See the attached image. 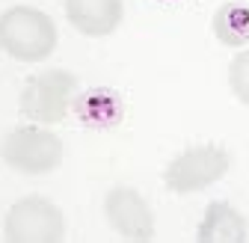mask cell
<instances>
[{"label":"cell","mask_w":249,"mask_h":243,"mask_svg":"<svg viewBox=\"0 0 249 243\" xmlns=\"http://www.w3.org/2000/svg\"><path fill=\"white\" fill-rule=\"evenodd\" d=\"M71 110H74L80 125H86L92 131H110L124 116L122 95L116 89H107V86H95V89H86V92L74 95Z\"/></svg>","instance_id":"ba28073f"},{"label":"cell","mask_w":249,"mask_h":243,"mask_svg":"<svg viewBox=\"0 0 249 243\" xmlns=\"http://www.w3.org/2000/svg\"><path fill=\"white\" fill-rule=\"evenodd\" d=\"M3 237L9 243H59L66 237V217L51 199L24 196L9 208Z\"/></svg>","instance_id":"5b68a950"},{"label":"cell","mask_w":249,"mask_h":243,"mask_svg":"<svg viewBox=\"0 0 249 243\" xmlns=\"http://www.w3.org/2000/svg\"><path fill=\"white\" fill-rule=\"evenodd\" d=\"M69 24L86 39H104L116 33L124 6L122 0H62Z\"/></svg>","instance_id":"52a82bcc"},{"label":"cell","mask_w":249,"mask_h":243,"mask_svg":"<svg viewBox=\"0 0 249 243\" xmlns=\"http://www.w3.org/2000/svg\"><path fill=\"white\" fill-rule=\"evenodd\" d=\"M231 169V155L223 145H190L175 155L163 169V184L175 196L208 190Z\"/></svg>","instance_id":"277c9868"},{"label":"cell","mask_w":249,"mask_h":243,"mask_svg":"<svg viewBox=\"0 0 249 243\" xmlns=\"http://www.w3.org/2000/svg\"><path fill=\"white\" fill-rule=\"evenodd\" d=\"M77 92V77L66 69H48L39 74H30L21 89V116L33 125H59L69 116L71 101Z\"/></svg>","instance_id":"7a4b0ae2"},{"label":"cell","mask_w":249,"mask_h":243,"mask_svg":"<svg viewBox=\"0 0 249 243\" xmlns=\"http://www.w3.org/2000/svg\"><path fill=\"white\" fill-rule=\"evenodd\" d=\"M107 226L124 240H151L154 237V214L148 202L134 187H113L104 196Z\"/></svg>","instance_id":"8992f818"},{"label":"cell","mask_w":249,"mask_h":243,"mask_svg":"<svg viewBox=\"0 0 249 243\" xmlns=\"http://www.w3.org/2000/svg\"><path fill=\"white\" fill-rule=\"evenodd\" d=\"M229 89L240 104L249 107V45L229 63Z\"/></svg>","instance_id":"8fae6325"},{"label":"cell","mask_w":249,"mask_h":243,"mask_svg":"<svg viewBox=\"0 0 249 243\" xmlns=\"http://www.w3.org/2000/svg\"><path fill=\"white\" fill-rule=\"evenodd\" d=\"M0 157L9 169L21 175H48L62 163L66 145L53 131L42 125H24V128H12L3 137Z\"/></svg>","instance_id":"3957f363"},{"label":"cell","mask_w":249,"mask_h":243,"mask_svg":"<svg viewBox=\"0 0 249 243\" xmlns=\"http://www.w3.org/2000/svg\"><path fill=\"white\" fill-rule=\"evenodd\" d=\"M166 3H175V0H166Z\"/></svg>","instance_id":"7c38bea8"},{"label":"cell","mask_w":249,"mask_h":243,"mask_svg":"<svg viewBox=\"0 0 249 243\" xmlns=\"http://www.w3.org/2000/svg\"><path fill=\"white\" fill-rule=\"evenodd\" d=\"M56 24L36 6H9L0 15V48L18 63H42L56 48Z\"/></svg>","instance_id":"6da1fadb"},{"label":"cell","mask_w":249,"mask_h":243,"mask_svg":"<svg viewBox=\"0 0 249 243\" xmlns=\"http://www.w3.org/2000/svg\"><path fill=\"white\" fill-rule=\"evenodd\" d=\"M213 36L226 48H246L249 45V3L229 0L213 12Z\"/></svg>","instance_id":"30bf717a"},{"label":"cell","mask_w":249,"mask_h":243,"mask_svg":"<svg viewBox=\"0 0 249 243\" xmlns=\"http://www.w3.org/2000/svg\"><path fill=\"white\" fill-rule=\"evenodd\" d=\"M246 237H249V226L234 205L216 199L205 208V217L196 231L199 243H243Z\"/></svg>","instance_id":"9c48e42d"}]
</instances>
